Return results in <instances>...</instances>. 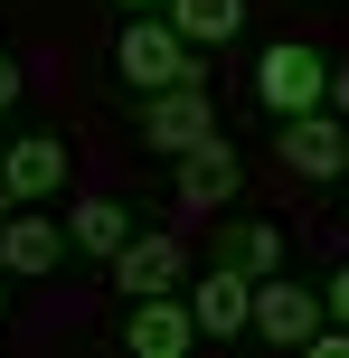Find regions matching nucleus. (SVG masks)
Masks as SVG:
<instances>
[{
  "label": "nucleus",
  "instance_id": "f257e3e1",
  "mask_svg": "<svg viewBox=\"0 0 349 358\" xmlns=\"http://www.w3.org/2000/svg\"><path fill=\"white\" fill-rule=\"evenodd\" d=\"M113 76H123L132 94L189 85V76H199V48L170 29V10H132V19H123V38H113Z\"/></svg>",
  "mask_w": 349,
  "mask_h": 358
},
{
  "label": "nucleus",
  "instance_id": "f03ea898",
  "mask_svg": "<svg viewBox=\"0 0 349 358\" xmlns=\"http://www.w3.org/2000/svg\"><path fill=\"white\" fill-rule=\"evenodd\" d=\"M255 104H264V113H312V104H331V66H321L312 48H264V57H255Z\"/></svg>",
  "mask_w": 349,
  "mask_h": 358
},
{
  "label": "nucleus",
  "instance_id": "7ed1b4c3",
  "mask_svg": "<svg viewBox=\"0 0 349 358\" xmlns=\"http://www.w3.org/2000/svg\"><path fill=\"white\" fill-rule=\"evenodd\" d=\"M208 132H218V113H208V85H199V76H189V85L142 94V142H151V151H170V161H180L189 142H208Z\"/></svg>",
  "mask_w": 349,
  "mask_h": 358
},
{
  "label": "nucleus",
  "instance_id": "20e7f679",
  "mask_svg": "<svg viewBox=\"0 0 349 358\" xmlns=\"http://www.w3.org/2000/svg\"><path fill=\"white\" fill-rule=\"evenodd\" d=\"M274 151H283V170H302V179H340L349 170V123L340 113H283V132H274Z\"/></svg>",
  "mask_w": 349,
  "mask_h": 358
},
{
  "label": "nucleus",
  "instance_id": "39448f33",
  "mask_svg": "<svg viewBox=\"0 0 349 358\" xmlns=\"http://www.w3.org/2000/svg\"><path fill=\"white\" fill-rule=\"evenodd\" d=\"M321 321H331V302H321L312 283H283V273H255V330H264L274 349H302V340H312Z\"/></svg>",
  "mask_w": 349,
  "mask_h": 358
},
{
  "label": "nucleus",
  "instance_id": "423d86ee",
  "mask_svg": "<svg viewBox=\"0 0 349 358\" xmlns=\"http://www.w3.org/2000/svg\"><path fill=\"white\" fill-rule=\"evenodd\" d=\"M113 283H123L132 302H142V292H180L189 283V245L180 236H123V245H113Z\"/></svg>",
  "mask_w": 349,
  "mask_h": 358
},
{
  "label": "nucleus",
  "instance_id": "0eeeda50",
  "mask_svg": "<svg viewBox=\"0 0 349 358\" xmlns=\"http://www.w3.org/2000/svg\"><path fill=\"white\" fill-rule=\"evenodd\" d=\"M66 245H76V236L57 227V217H38V208H10V217H0V264H10V283H19V273H57Z\"/></svg>",
  "mask_w": 349,
  "mask_h": 358
},
{
  "label": "nucleus",
  "instance_id": "6e6552de",
  "mask_svg": "<svg viewBox=\"0 0 349 358\" xmlns=\"http://www.w3.org/2000/svg\"><path fill=\"white\" fill-rule=\"evenodd\" d=\"M66 142H57V132H19V142L10 151H0V179H10V189H19V208H38V198H57V189H66Z\"/></svg>",
  "mask_w": 349,
  "mask_h": 358
},
{
  "label": "nucleus",
  "instance_id": "1a4fd4ad",
  "mask_svg": "<svg viewBox=\"0 0 349 358\" xmlns=\"http://www.w3.org/2000/svg\"><path fill=\"white\" fill-rule=\"evenodd\" d=\"M189 311H199V340H236V330H255V273H245V264H218Z\"/></svg>",
  "mask_w": 349,
  "mask_h": 358
},
{
  "label": "nucleus",
  "instance_id": "9d476101",
  "mask_svg": "<svg viewBox=\"0 0 349 358\" xmlns=\"http://www.w3.org/2000/svg\"><path fill=\"white\" fill-rule=\"evenodd\" d=\"M189 340H199V311H180L170 292H142L132 321H123V349H132V358H180Z\"/></svg>",
  "mask_w": 349,
  "mask_h": 358
},
{
  "label": "nucleus",
  "instance_id": "9b49d317",
  "mask_svg": "<svg viewBox=\"0 0 349 358\" xmlns=\"http://www.w3.org/2000/svg\"><path fill=\"white\" fill-rule=\"evenodd\" d=\"M236 151L218 142V132H208V142H189L180 151V208H227V198H236Z\"/></svg>",
  "mask_w": 349,
  "mask_h": 358
},
{
  "label": "nucleus",
  "instance_id": "f8f14e48",
  "mask_svg": "<svg viewBox=\"0 0 349 358\" xmlns=\"http://www.w3.org/2000/svg\"><path fill=\"white\" fill-rule=\"evenodd\" d=\"M170 29H180L189 48H227V38L245 29V0H170Z\"/></svg>",
  "mask_w": 349,
  "mask_h": 358
},
{
  "label": "nucleus",
  "instance_id": "ddd939ff",
  "mask_svg": "<svg viewBox=\"0 0 349 358\" xmlns=\"http://www.w3.org/2000/svg\"><path fill=\"white\" fill-rule=\"evenodd\" d=\"M66 236H76V245H85V255H104V264H113V245H123V208H113V198H76V217H66Z\"/></svg>",
  "mask_w": 349,
  "mask_h": 358
},
{
  "label": "nucleus",
  "instance_id": "4468645a",
  "mask_svg": "<svg viewBox=\"0 0 349 358\" xmlns=\"http://www.w3.org/2000/svg\"><path fill=\"white\" fill-rule=\"evenodd\" d=\"M218 264H245V273H283V236L245 217V227H227V236H218Z\"/></svg>",
  "mask_w": 349,
  "mask_h": 358
},
{
  "label": "nucleus",
  "instance_id": "2eb2a0df",
  "mask_svg": "<svg viewBox=\"0 0 349 358\" xmlns=\"http://www.w3.org/2000/svg\"><path fill=\"white\" fill-rule=\"evenodd\" d=\"M321 302H331V321H349V264L331 273V283H321Z\"/></svg>",
  "mask_w": 349,
  "mask_h": 358
},
{
  "label": "nucleus",
  "instance_id": "dca6fc26",
  "mask_svg": "<svg viewBox=\"0 0 349 358\" xmlns=\"http://www.w3.org/2000/svg\"><path fill=\"white\" fill-rule=\"evenodd\" d=\"M19 104V57H0V113Z\"/></svg>",
  "mask_w": 349,
  "mask_h": 358
},
{
  "label": "nucleus",
  "instance_id": "f3484780",
  "mask_svg": "<svg viewBox=\"0 0 349 358\" xmlns=\"http://www.w3.org/2000/svg\"><path fill=\"white\" fill-rule=\"evenodd\" d=\"M331 113L349 123V66H331Z\"/></svg>",
  "mask_w": 349,
  "mask_h": 358
},
{
  "label": "nucleus",
  "instance_id": "a211bd4d",
  "mask_svg": "<svg viewBox=\"0 0 349 358\" xmlns=\"http://www.w3.org/2000/svg\"><path fill=\"white\" fill-rule=\"evenodd\" d=\"M10 208H19V189H10V179H0V217H10Z\"/></svg>",
  "mask_w": 349,
  "mask_h": 358
},
{
  "label": "nucleus",
  "instance_id": "6ab92c4d",
  "mask_svg": "<svg viewBox=\"0 0 349 358\" xmlns=\"http://www.w3.org/2000/svg\"><path fill=\"white\" fill-rule=\"evenodd\" d=\"M123 10H170V0H123Z\"/></svg>",
  "mask_w": 349,
  "mask_h": 358
},
{
  "label": "nucleus",
  "instance_id": "aec40b11",
  "mask_svg": "<svg viewBox=\"0 0 349 358\" xmlns=\"http://www.w3.org/2000/svg\"><path fill=\"white\" fill-rule=\"evenodd\" d=\"M0 311H10V264H0Z\"/></svg>",
  "mask_w": 349,
  "mask_h": 358
}]
</instances>
